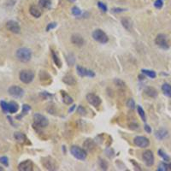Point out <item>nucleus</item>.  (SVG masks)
<instances>
[{
    "label": "nucleus",
    "mask_w": 171,
    "mask_h": 171,
    "mask_svg": "<svg viewBox=\"0 0 171 171\" xmlns=\"http://www.w3.org/2000/svg\"><path fill=\"white\" fill-rule=\"evenodd\" d=\"M56 22H51V23H49L46 27V31L47 32H49V31H51V29H53V28H55L56 27Z\"/></svg>",
    "instance_id": "41"
},
{
    "label": "nucleus",
    "mask_w": 171,
    "mask_h": 171,
    "mask_svg": "<svg viewBox=\"0 0 171 171\" xmlns=\"http://www.w3.org/2000/svg\"><path fill=\"white\" fill-rule=\"evenodd\" d=\"M169 170H171V163L169 164Z\"/></svg>",
    "instance_id": "47"
},
{
    "label": "nucleus",
    "mask_w": 171,
    "mask_h": 171,
    "mask_svg": "<svg viewBox=\"0 0 171 171\" xmlns=\"http://www.w3.org/2000/svg\"><path fill=\"white\" fill-rule=\"evenodd\" d=\"M72 14L74 16H79L81 15V10L78 7L75 6V7L72 8Z\"/></svg>",
    "instance_id": "34"
},
{
    "label": "nucleus",
    "mask_w": 171,
    "mask_h": 171,
    "mask_svg": "<svg viewBox=\"0 0 171 171\" xmlns=\"http://www.w3.org/2000/svg\"><path fill=\"white\" fill-rule=\"evenodd\" d=\"M38 4L40 7L44 9H49L51 7V0H39L38 1Z\"/></svg>",
    "instance_id": "27"
},
{
    "label": "nucleus",
    "mask_w": 171,
    "mask_h": 171,
    "mask_svg": "<svg viewBox=\"0 0 171 171\" xmlns=\"http://www.w3.org/2000/svg\"><path fill=\"white\" fill-rule=\"evenodd\" d=\"M83 147L85 148L86 151H92L95 148V143H94V141L92 140H86L84 142V144H83Z\"/></svg>",
    "instance_id": "20"
},
{
    "label": "nucleus",
    "mask_w": 171,
    "mask_h": 171,
    "mask_svg": "<svg viewBox=\"0 0 171 171\" xmlns=\"http://www.w3.org/2000/svg\"><path fill=\"white\" fill-rule=\"evenodd\" d=\"M8 93L14 98H21L24 95L23 89L18 86H11L10 87H9Z\"/></svg>",
    "instance_id": "8"
},
{
    "label": "nucleus",
    "mask_w": 171,
    "mask_h": 171,
    "mask_svg": "<svg viewBox=\"0 0 171 171\" xmlns=\"http://www.w3.org/2000/svg\"><path fill=\"white\" fill-rule=\"evenodd\" d=\"M93 38L95 41L101 44H105L109 41L107 34L101 29H96L93 33Z\"/></svg>",
    "instance_id": "4"
},
{
    "label": "nucleus",
    "mask_w": 171,
    "mask_h": 171,
    "mask_svg": "<svg viewBox=\"0 0 171 171\" xmlns=\"http://www.w3.org/2000/svg\"><path fill=\"white\" fill-rule=\"evenodd\" d=\"M18 110H19V105L16 102L11 101V102L9 103V113H11V114L16 113Z\"/></svg>",
    "instance_id": "21"
},
{
    "label": "nucleus",
    "mask_w": 171,
    "mask_h": 171,
    "mask_svg": "<svg viewBox=\"0 0 171 171\" xmlns=\"http://www.w3.org/2000/svg\"><path fill=\"white\" fill-rule=\"evenodd\" d=\"M0 106H1V109L2 111H4V113H8L9 112V103L5 102L4 100H2L0 102Z\"/></svg>",
    "instance_id": "30"
},
{
    "label": "nucleus",
    "mask_w": 171,
    "mask_h": 171,
    "mask_svg": "<svg viewBox=\"0 0 171 171\" xmlns=\"http://www.w3.org/2000/svg\"><path fill=\"white\" fill-rule=\"evenodd\" d=\"M155 43L158 47L162 48L163 50H168L169 48V45L168 43V39H167V36L163 34H159L156 37L155 39Z\"/></svg>",
    "instance_id": "6"
},
{
    "label": "nucleus",
    "mask_w": 171,
    "mask_h": 171,
    "mask_svg": "<svg viewBox=\"0 0 171 171\" xmlns=\"http://www.w3.org/2000/svg\"><path fill=\"white\" fill-rule=\"evenodd\" d=\"M51 56H52V58H53V61H54V64H55L58 68H61V66H62V62H61L58 55H57L54 51H51Z\"/></svg>",
    "instance_id": "24"
},
{
    "label": "nucleus",
    "mask_w": 171,
    "mask_h": 171,
    "mask_svg": "<svg viewBox=\"0 0 171 171\" xmlns=\"http://www.w3.org/2000/svg\"><path fill=\"white\" fill-rule=\"evenodd\" d=\"M141 72H142L143 75H145L150 77V78H151V79H154V78L157 77V74H156V72H155V71H152V70H149V69H142Z\"/></svg>",
    "instance_id": "25"
},
{
    "label": "nucleus",
    "mask_w": 171,
    "mask_h": 171,
    "mask_svg": "<svg viewBox=\"0 0 171 171\" xmlns=\"http://www.w3.org/2000/svg\"><path fill=\"white\" fill-rule=\"evenodd\" d=\"M133 143L140 148H145L149 146L150 140L145 136H136L133 140Z\"/></svg>",
    "instance_id": "9"
},
{
    "label": "nucleus",
    "mask_w": 171,
    "mask_h": 171,
    "mask_svg": "<svg viewBox=\"0 0 171 171\" xmlns=\"http://www.w3.org/2000/svg\"><path fill=\"white\" fill-rule=\"evenodd\" d=\"M162 91L165 96L171 98V85L168 84V83H164L162 86Z\"/></svg>",
    "instance_id": "23"
},
{
    "label": "nucleus",
    "mask_w": 171,
    "mask_h": 171,
    "mask_svg": "<svg viewBox=\"0 0 171 171\" xmlns=\"http://www.w3.org/2000/svg\"><path fill=\"white\" fill-rule=\"evenodd\" d=\"M97 4H98V8L102 10L103 12H107V10H108V8H107V6L105 5V4H104V3H102V2H100V1H98Z\"/></svg>",
    "instance_id": "36"
},
{
    "label": "nucleus",
    "mask_w": 171,
    "mask_h": 171,
    "mask_svg": "<svg viewBox=\"0 0 171 171\" xmlns=\"http://www.w3.org/2000/svg\"><path fill=\"white\" fill-rule=\"evenodd\" d=\"M31 110V107L28 105V104H23L22 105V111H21V114L20 115H17L16 118L17 119H21V117L23 116V115H25L28 111Z\"/></svg>",
    "instance_id": "28"
},
{
    "label": "nucleus",
    "mask_w": 171,
    "mask_h": 171,
    "mask_svg": "<svg viewBox=\"0 0 171 171\" xmlns=\"http://www.w3.org/2000/svg\"><path fill=\"white\" fill-rule=\"evenodd\" d=\"M86 101L89 103L90 104H92L94 107H98L101 104V99L98 97V95L94 93H88L86 95Z\"/></svg>",
    "instance_id": "10"
},
{
    "label": "nucleus",
    "mask_w": 171,
    "mask_h": 171,
    "mask_svg": "<svg viewBox=\"0 0 171 171\" xmlns=\"http://www.w3.org/2000/svg\"><path fill=\"white\" fill-rule=\"evenodd\" d=\"M145 93L146 95H148L151 98H157L158 97V91L155 89L154 87H151V86H148L145 89Z\"/></svg>",
    "instance_id": "19"
},
{
    "label": "nucleus",
    "mask_w": 171,
    "mask_h": 171,
    "mask_svg": "<svg viewBox=\"0 0 171 171\" xmlns=\"http://www.w3.org/2000/svg\"><path fill=\"white\" fill-rule=\"evenodd\" d=\"M6 27L9 31H10L13 34H20V32H21V27H20L19 23L17 21H13V20H10V21H8L6 22Z\"/></svg>",
    "instance_id": "11"
},
{
    "label": "nucleus",
    "mask_w": 171,
    "mask_h": 171,
    "mask_svg": "<svg viewBox=\"0 0 171 171\" xmlns=\"http://www.w3.org/2000/svg\"><path fill=\"white\" fill-rule=\"evenodd\" d=\"M115 85L117 86H122V87L125 86V84H124L123 81H121V80H119V79H116V80H115Z\"/></svg>",
    "instance_id": "42"
},
{
    "label": "nucleus",
    "mask_w": 171,
    "mask_h": 171,
    "mask_svg": "<svg viewBox=\"0 0 171 171\" xmlns=\"http://www.w3.org/2000/svg\"><path fill=\"white\" fill-rule=\"evenodd\" d=\"M68 2H70V3H75V1H76V0H68Z\"/></svg>",
    "instance_id": "46"
},
{
    "label": "nucleus",
    "mask_w": 171,
    "mask_h": 171,
    "mask_svg": "<svg viewBox=\"0 0 171 171\" xmlns=\"http://www.w3.org/2000/svg\"><path fill=\"white\" fill-rule=\"evenodd\" d=\"M142 158H143L145 163L148 167L152 166L154 164V155L151 151H150V150L145 151L142 155Z\"/></svg>",
    "instance_id": "12"
},
{
    "label": "nucleus",
    "mask_w": 171,
    "mask_h": 171,
    "mask_svg": "<svg viewBox=\"0 0 171 171\" xmlns=\"http://www.w3.org/2000/svg\"><path fill=\"white\" fill-rule=\"evenodd\" d=\"M63 81L66 85L68 86H74L76 84V80L75 78L71 75H66L63 78Z\"/></svg>",
    "instance_id": "16"
},
{
    "label": "nucleus",
    "mask_w": 171,
    "mask_h": 171,
    "mask_svg": "<svg viewBox=\"0 0 171 171\" xmlns=\"http://www.w3.org/2000/svg\"><path fill=\"white\" fill-rule=\"evenodd\" d=\"M0 162L2 164H4V166L8 167L9 166V159L7 157H1L0 158Z\"/></svg>",
    "instance_id": "37"
},
{
    "label": "nucleus",
    "mask_w": 171,
    "mask_h": 171,
    "mask_svg": "<svg viewBox=\"0 0 171 171\" xmlns=\"http://www.w3.org/2000/svg\"><path fill=\"white\" fill-rule=\"evenodd\" d=\"M76 70L78 75L81 77H91V78H93L95 76V73L92 70H89L87 68H83L80 65H77L76 66Z\"/></svg>",
    "instance_id": "13"
},
{
    "label": "nucleus",
    "mask_w": 171,
    "mask_h": 171,
    "mask_svg": "<svg viewBox=\"0 0 171 171\" xmlns=\"http://www.w3.org/2000/svg\"><path fill=\"white\" fill-rule=\"evenodd\" d=\"M126 9H122V8H114L112 9V11L114 13H120V12H123Z\"/></svg>",
    "instance_id": "43"
},
{
    "label": "nucleus",
    "mask_w": 171,
    "mask_h": 171,
    "mask_svg": "<svg viewBox=\"0 0 171 171\" xmlns=\"http://www.w3.org/2000/svg\"><path fill=\"white\" fill-rule=\"evenodd\" d=\"M158 155H159L164 161H169V160H170L169 156L168 154L165 153L162 150H158Z\"/></svg>",
    "instance_id": "32"
},
{
    "label": "nucleus",
    "mask_w": 171,
    "mask_h": 171,
    "mask_svg": "<svg viewBox=\"0 0 171 171\" xmlns=\"http://www.w3.org/2000/svg\"><path fill=\"white\" fill-rule=\"evenodd\" d=\"M137 111H138L139 115H140L142 121H143V122H145V121H146V118H145V111H144V110L142 109V107L139 105V106L137 107Z\"/></svg>",
    "instance_id": "31"
},
{
    "label": "nucleus",
    "mask_w": 171,
    "mask_h": 171,
    "mask_svg": "<svg viewBox=\"0 0 171 171\" xmlns=\"http://www.w3.org/2000/svg\"><path fill=\"white\" fill-rule=\"evenodd\" d=\"M158 171H168L169 170V164H167L166 162H161L158 168Z\"/></svg>",
    "instance_id": "33"
},
{
    "label": "nucleus",
    "mask_w": 171,
    "mask_h": 171,
    "mask_svg": "<svg viewBox=\"0 0 171 171\" xmlns=\"http://www.w3.org/2000/svg\"><path fill=\"white\" fill-rule=\"evenodd\" d=\"M70 152L73 156L79 160H85L86 158V151L84 149H82L79 146L76 145H73L72 147L70 148Z\"/></svg>",
    "instance_id": "3"
},
{
    "label": "nucleus",
    "mask_w": 171,
    "mask_h": 171,
    "mask_svg": "<svg viewBox=\"0 0 171 171\" xmlns=\"http://www.w3.org/2000/svg\"><path fill=\"white\" fill-rule=\"evenodd\" d=\"M145 132L148 133H151V127L149 125H145Z\"/></svg>",
    "instance_id": "44"
},
{
    "label": "nucleus",
    "mask_w": 171,
    "mask_h": 171,
    "mask_svg": "<svg viewBox=\"0 0 171 171\" xmlns=\"http://www.w3.org/2000/svg\"><path fill=\"white\" fill-rule=\"evenodd\" d=\"M29 12L30 14L34 17H35V18H38V17L41 16V12H40V10H39L36 6H34V5H32V6L30 7Z\"/></svg>",
    "instance_id": "22"
},
{
    "label": "nucleus",
    "mask_w": 171,
    "mask_h": 171,
    "mask_svg": "<svg viewBox=\"0 0 171 171\" xmlns=\"http://www.w3.org/2000/svg\"><path fill=\"white\" fill-rule=\"evenodd\" d=\"M0 171H4V169H3L1 166H0Z\"/></svg>",
    "instance_id": "48"
},
{
    "label": "nucleus",
    "mask_w": 171,
    "mask_h": 171,
    "mask_svg": "<svg viewBox=\"0 0 171 171\" xmlns=\"http://www.w3.org/2000/svg\"><path fill=\"white\" fill-rule=\"evenodd\" d=\"M71 42L75 45L77 46H82L84 45V39L80 34H73L71 36Z\"/></svg>",
    "instance_id": "15"
},
{
    "label": "nucleus",
    "mask_w": 171,
    "mask_h": 171,
    "mask_svg": "<svg viewBox=\"0 0 171 171\" xmlns=\"http://www.w3.org/2000/svg\"><path fill=\"white\" fill-rule=\"evenodd\" d=\"M168 131L165 130L164 128H161V129H159L158 130L157 132L155 133V136L157 139L158 140H162L163 139H165L166 137H168Z\"/></svg>",
    "instance_id": "18"
},
{
    "label": "nucleus",
    "mask_w": 171,
    "mask_h": 171,
    "mask_svg": "<svg viewBox=\"0 0 171 171\" xmlns=\"http://www.w3.org/2000/svg\"><path fill=\"white\" fill-rule=\"evenodd\" d=\"M14 138L16 139V140L18 142V143H20V144H25L27 140V137L24 133H14Z\"/></svg>",
    "instance_id": "17"
},
{
    "label": "nucleus",
    "mask_w": 171,
    "mask_h": 171,
    "mask_svg": "<svg viewBox=\"0 0 171 171\" xmlns=\"http://www.w3.org/2000/svg\"><path fill=\"white\" fill-rule=\"evenodd\" d=\"M99 166L101 167L102 169H107V168H108V163H107L104 160L100 159V160H99Z\"/></svg>",
    "instance_id": "38"
},
{
    "label": "nucleus",
    "mask_w": 171,
    "mask_h": 171,
    "mask_svg": "<svg viewBox=\"0 0 171 171\" xmlns=\"http://www.w3.org/2000/svg\"><path fill=\"white\" fill-rule=\"evenodd\" d=\"M34 169V163L31 160H25L18 165V170L32 171Z\"/></svg>",
    "instance_id": "14"
},
{
    "label": "nucleus",
    "mask_w": 171,
    "mask_h": 171,
    "mask_svg": "<svg viewBox=\"0 0 171 171\" xmlns=\"http://www.w3.org/2000/svg\"><path fill=\"white\" fill-rule=\"evenodd\" d=\"M34 126H37L38 128H45L49 124V121L46 117L38 113L34 115Z\"/></svg>",
    "instance_id": "5"
},
{
    "label": "nucleus",
    "mask_w": 171,
    "mask_h": 171,
    "mask_svg": "<svg viewBox=\"0 0 171 171\" xmlns=\"http://www.w3.org/2000/svg\"><path fill=\"white\" fill-rule=\"evenodd\" d=\"M42 164L48 170H56L57 169L56 161L51 157L42 158Z\"/></svg>",
    "instance_id": "7"
},
{
    "label": "nucleus",
    "mask_w": 171,
    "mask_h": 171,
    "mask_svg": "<svg viewBox=\"0 0 171 171\" xmlns=\"http://www.w3.org/2000/svg\"><path fill=\"white\" fill-rule=\"evenodd\" d=\"M122 25H123V27L126 29H131L132 22H131V20H130V19H128V18H124V19L122 20Z\"/></svg>",
    "instance_id": "29"
},
{
    "label": "nucleus",
    "mask_w": 171,
    "mask_h": 171,
    "mask_svg": "<svg viewBox=\"0 0 171 171\" xmlns=\"http://www.w3.org/2000/svg\"><path fill=\"white\" fill-rule=\"evenodd\" d=\"M75 105H73L72 108H71V109H70V110H69V112H72L73 110H74V109H75Z\"/></svg>",
    "instance_id": "45"
},
{
    "label": "nucleus",
    "mask_w": 171,
    "mask_h": 171,
    "mask_svg": "<svg viewBox=\"0 0 171 171\" xmlns=\"http://www.w3.org/2000/svg\"><path fill=\"white\" fill-rule=\"evenodd\" d=\"M19 78H20V81L21 82H23L25 84H29L34 81V73L31 70H27V69L21 70L19 74Z\"/></svg>",
    "instance_id": "2"
},
{
    "label": "nucleus",
    "mask_w": 171,
    "mask_h": 171,
    "mask_svg": "<svg viewBox=\"0 0 171 171\" xmlns=\"http://www.w3.org/2000/svg\"><path fill=\"white\" fill-rule=\"evenodd\" d=\"M163 5V1L162 0H156L154 3V6L157 9H161Z\"/></svg>",
    "instance_id": "39"
},
{
    "label": "nucleus",
    "mask_w": 171,
    "mask_h": 171,
    "mask_svg": "<svg viewBox=\"0 0 171 171\" xmlns=\"http://www.w3.org/2000/svg\"><path fill=\"white\" fill-rule=\"evenodd\" d=\"M127 106L129 108V109H132L133 110L135 108V102L133 98H129L128 100V103H127Z\"/></svg>",
    "instance_id": "35"
},
{
    "label": "nucleus",
    "mask_w": 171,
    "mask_h": 171,
    "mask_svg": "<svg viewBox=\"0 0 171 171\" xmlns=\"http://www.w3.org/2000/svg\"><path fill=\"white\" fill-rule=\"evenodd\" d=\"M16 56L17 60L21 63H27L32 58V51L27 47H21L16 51Z\"/></svg>",
    "instance_id": "1"
},
{
    "label": "nucleus",
    "mask_w": 171,
    "mask_h": 171,
    "mask_svg": "<svg viewBox=\"0 0 171 171\" xmlns=\"http://www.w3.org/2000/svg\"><path fill=\"white\" fill-rule=\"evenodd\" d=\"M62 95H63V101H64V104H70L73 103V99L72 98L67 94L65 92H62Z\"/></svg>",
    "instance_id": "26"
},
{
    "label": "nucleus",
    "mask_w": 171,
    "mask_h": 171,
    "mask_svg": "<svg viewBox=\"0 0 171 171\" xmlns=\"http://www.w3.org/2000/svg\"><path fill=\"white\" fill-rule=\"evenodd\" d=\"M77 112L81 115H86V111L84 109V107H82L81 105H80V106L77 108Z\"/></svg>",
    "instance_id": "40"
}]
</instances>
